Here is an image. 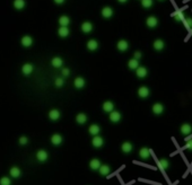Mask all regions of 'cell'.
Here are the masks:
<instances>
[{"label": "cell", "instance_id": "d4e9b609", "mask_svg": "<svg viewBox=\"0 0 192 185\" xmlns=\"http://www.w3.org/2000/svg\"><path fill=\"white\" fill-rule=\"evenodd\" d=\"M88 132L89 134H92V135H97V134H99V132H101V128H99V125L97 124H92L88 128Z\"/></svg>", "mask_w": 192, "mask_h": 185}, {"label": "cell", "instance_id": "52a82bcc", "mask_svg": "<svg viewBox=\"0 0 192 185\" xmlns=\"http://www.w3.org/2000/svg\"><path fill=\"white\" fill-rule=\"evenodd\" d=\"M149 94H150L149 88L146 87V86H142V87L138 89V96L140 98H147L149 96Z\"/></svg>", "mask_w": 192, "mask_h": 185}, {"label": "cell", "instance_id": "f1b7e54d", "mask_svg": "<svg viewBox=\"0 0 192 185\" xmlns=\"http://www.w3.org/2000/svg\"><path fill=\"white\" fill-rule=\"evenodd\" d=\"M59 24H60V26H66L68 27V25L70 24V18L68 17V16H60V18H59Z\"/></svg>", "mask_w": 192, "mask_h": 185}, {"label": "cell", "instance_id": "7c38bea8", "mask_svg": "<svg viewBox=\"0 0 192 185\" xmlns=\"http://www.w3.org/2000/svg\"><path fill=\"white\" fill-rule=\"evenodd\" d=\"M101 165H102V162H101V160L97 159V158H94V159H92V160L89 162V168H90L92 171H99Z\"/></svg>", "mask_w": 192, "mask_h": 185}, {"label": "cell", "instance_id": "e575fe53", "mask_svg": "<svg viewBox=\"0 0 192 185\" xmlns=\"http://www.w3.org/2000/svg\"><path fill=\"white\" fill-rule=\"evenodd\" d=\"M0 185H11V180H10L9 177H1L0 178Z\"/></svg>", "mask_w": 192, "mask_h": 185}, {"label": "cell", "instance_id": "9a60e30c", "mask_svg": "<svg viewBox=\"0 0 192 185\" xmlns=\"http://www.w3.org/2000/svg\"><path fill=\"white\" fill-rule=\"evenodd\" d=\"M153 113L156 114V115H160L163 112H164V106H163V104H160V103H156L153 105Z\"/></svg>", "mask_w": 192, "mask_h": 185}, {"label": "cell", "instance_id": "6da1fadb", "mask_svg": "<svg viewBox=\"0 0 192 185\" xmlns=\"http://www.w3.org/2000/svg\"><path fill=\"white\" fill-rule=\"evenodd\" d=\"M92 146L94 148H101L104 146V139L101 137V135H94L93 139H92Z\"/></svg>", "mask_w": 192, "mask_h": 185}, {"label": "cell", "instance_id": "f35d334b", "mask_svg": "<svg viewBox=\"0 0 192 185\" xmlns=\"http://www.w3.org/2000/svg\"><path fill=\"white\" fill-rule=\"evenodd\" d=\"M184 149H187V150H192V139H187V144L184 146Z\"/></svg>", "mask_w": 192, "mask_h": 185}, {"label": "cell", "instance_id": "8fae6325", "mask_svg": "<svg viewBox=\"0 0 192 185\" xmlns=\"http://www.w3.org/2000/svg\"><path fill=\"white\" fill-rule=\"evenodd\" d=\"M117 50H119V51L126 52V50L129 49V43H128L126 40H120V41L117 42Z\"/></svg>", "mask_w": 192, "mask_h": 185}, {"label": "cell", "instance_id": "60d3db41", "mask_svg": "<svg viewBox=\"0 0 192 185\" xmlns=\"http://www.w3.org/2000/svg\"><path fill=\"white\" fill-rule=\"evenodd\" d=\"M141 56H142V54H141V52L137 51V52H135V56H133V59H137V60H139V59H141Z\"/></svg>", "mask_w": 192, "mask_h": 185}, {"label": "cell", "instance_id": "484cf974", "mask_svg": "<svg viewBox=\"0 0 192 185\" xmlns=\"http://www.w3.org/2000/svg\"><path fill=\"white\" fill-rule=\"evenodd\" d=\"M153 46H154V49L156 50V51H162V50L165 47V43H164L163 40L158 38V40H156V41L154 42Z\"/></svg>", "mask_w": 192, "mask_h": 185}, {"label": "cell", "instance_id": "9c48e42d", "mask_svg": "<svg viewBox=\"0 0 192 185\" xmlns=\"http://www.w3.org/2000/svg\"><path fill=\"white\" fill-rule=\"evenodd\" d=\"M146 25L149 28H155L158 25V19L156 18L155 16H150V17H148L147 20H146Z\"/></svg>", "mask_w": 192, "mask_h": 185}, {"label": "cell", "instance_id": "277c9868", "mask_svg": "<svg viewBox=\"0 0 192 185\" xmlns=\"http://www.w3.org/2000/svg\"><path fill=\"white\" fill-rule=\"evenodd\" d=\"M20 43H22V45H23L24 47H29V46L33 45V38H32V36H29V35H25V36L22 37Z\"/></svg>", "mask_w": 192, "mask_h": 185}, {"label": "cell", "instance_id": "4dcf8cb0", "mask_svg": "<svg viewBox=\"0 0 192 185\" xmlns=\"http://www.w3.org/2000/svg\"><path fill=\"white\" fill-rule=\"evenodd\" d=\"M128 67H129V69L136 70L137 68L139 67V60H137V59H131V60H129V62H128Z\"/></svg>", "mask_w": 192, "mask_h": 185}, {"label": "cell", "instance_id": "7bdbcfd3", "mask_svg": "<svg viewBox=\"0 0 192 185\" xmlns=\"http://www.w3.org/2000/svg\"><path fill=\"white\" fill-rule=\"evenodd\" d=\"M117 1H119V2H121V4H124V2H126L128 0H117Z\"/></svg>", "mask_w": 192, "mask_h": 185}, {"label": "cell", "instance_id": "5bb4252c", "mask_svg": "<svg viewBox=\"0 0 192 185\" xmlns=\"http://www.w3.org/2000/svg\"><path fill=\"white\" fill-rule=\"evenodd\" d=\"M121 150L123 153H130L133 150V146H132L131 142L126 141V142H123L121 146Z\"/></svg>", "mask_w": 192, "mask_h": 185}, {"label": "cell", "instance_id": "8992f818", "mask_svg": "<svg viewBox=\"0 0 192 185\" xmlns=\"http://www.w3.org/2000/svg\"><path fill=\"white\" fill-rule=\"evenodd\" d=\"M9 174H10V177H13V178H18V177L22 176V169L17 166H14L10 168Z\"/></svg>", "mask_w": 192, "mask_h": 185}, {"label": "cell", "instance_id": "74e56055", "mask_svg": "<svg viewBox=\"0 0 192 185\" xmlns=\"http://www.w3.org/2000/svg\"><path fill=\"white\" fill-rule=\"evenodd\" d=\"M183 22H184V24H185V26L187 27H192V18H190V17H187V18H184L183 19Z\"/></svg>", "mask_w": 192, "mask_h": 185}, {"label": "cell", "instance_id": "8d00e7d4", "mask_svg": "<svg viewBox=\"0 0 192 185\" xmlns=\"http://www.w3.org/2000/svg\"><path fill=\"white\" fill-rule=\"evenodd\" d=\"M18 144H20V146H26V144H28V138L25 137V135L20 137V138L18 139Z\"/></svg>", "mask_w": 192, "mask_h": 185}, {"label": "cell", "instance_id": "ab89813d", "mask_svg": "<svg viewBox=\"0 0 192 185\" xmlns=\"http://www.w3.org/2000/svg\"><path fill=\"white\" fill-rule=\"evenodd\" d=\"M61 74H62V76H65V77H68V76L70 74V70L68 69V68H63L62 71H61Z\"/></svg>", "mask_w": 192, "mask_h": 185}, {"label": "cell", "instance_id": "3957f363", "mask_svg": "<svg viewBox=\"0 0 192 185\" xmlns=\"http://www.w3.org/2000/svg\"><path fill=\"white\" fill-rule=\"evenodd\" d=\"M121 113L120 112H117V111H114L113 110L112 112H110V121L111 122H113V123H117V122H120L121 121Z\"/></svg>", "mask_w": 192, "mask_h": 185}, {"label": "cell", "instance_id": "2e32d148", "mask_svg": "<svg viewBox=\"0 0 192 185\" xmlns=\"http://www.w3.org/2000/svg\"><path fill=\"white\" fill-rule=\"evenodd\" d=\"M61 117V113L59 110H51L49 112V119L51 121H58Z\"/></svg>", "mask_w": 192, "mask_h": 185}, {"label": "cell", "instance_id": "4fadbf2b", "mask_svg": "<svg viewBox=\"0 0 192 185\" xmlns=\"http://www.w3.org/2000/svg\"><path fill=\"white\" fill-rule=\"evenodd\" d=\"M180 131H181V133H182L183 135H189V134H191L192 132V126L189 124V123H184V124L181 125Z\"/></svg>", "mask_w": 192, "mask_h": 185}, {"label": "cell", "instance_id": "83f0119b", "mask_svg": "<svg viewBox=\"0 0 192 185\" xmlns=\"http://www.w3.org/2000/svg\"><path fill=\"white\" fill-rule=\"evenodd\" d=\"M26 6V2L25 0H14V8L17 10H22L25 8Z\"/></svg>", "mask_w": 192, "mask_h": 185}, {"label": "cell", "instance_id": "d6986e66", "mask_svg": "<svg viewBox=\"0 0 192 185\" xmlns=\"http://www.w3.org/2000/svg\"><path fill=\"white\" fill-rule=\"evenodd\" d=\"M136 74L138 78H145V77H147V74H148V71H147V69H146L145 67H138L136 69Z\"/></svg>", "mask_w": 192, "mask_h": 185}, {"label": "cell", "instance_id": "7a4b0ae2", "mask_svg": "<svg viewBox=\"0 0 192 185\" xmlns=\"http://www.w3.org/2000/svg\"><path fill=\"white\" fill-rule=\"evenodd\" d=\"M47 158H49V153H47V150H38V153H36V159H38L40 162H44L47 160Z\"/></svg>", "mask_w": 192, "mask_h": 185}, {"label": "cell", "instance_id": "cb8c5ba5", "mask_svg": "<svg viewBox=\"0 0 192 185\" xmlns=\"http://www.w3.org/2000/svg\"><path fill=\"white\" fill-rule=\"evenodd\" d=\"M114 110V103L111 102V101H106V102L103 103V111L106 112V113H110Z\"/></svg>", "mask_w": 192, "mask_h": 185}, {"label": "cell", "instance_id": "7402d4cb", "mask_svg": "<svg viewBox=\"0 0 192 185\" xmlns=\"http://www.w3.org/2000/svg\"><path fill=\"white\" fill-rule=\"evenodd\" d=\"M87 49L89 51H96L99 49V42L96 40H89L87 42Z\"/></svg>", "mask_w": 192, "mask_h": 185}, {"label": "cell", "instance_id": "e0dca14e", "mask_svg": "<svg viewBox=\"0 0 192 185\" xmlns=\"http://www.w3.org/2000/svg\"><path fill=\"white\" fill-rule=\"evenodd\" d=\"M139 157H140L141 159H144V160H147V159H149V157H150V150L148 148H146V147L141 148L140 150H139Z\"/></svg>", "mask_w": 192, "mask_h": 185}, {"label": "cell", "instance_id": "ee69618b", "mask_svg": "<svg viewBox=\"0 0 192 185\" xmlns=\"http://www.w3.org/2000/svg\"><path fill=\"white\" fill-rule=\"evenodd\" d=\"M191 28H192V27H191Z\"/></svg>", "mask_w": 192, "mask_h": 185}, {"label": "cell", "instance_id": "836d02e7", "mask_svg": "<svg viewBox=\"0 0 192 185\" xmlns=\"http://www.w3.org/2000/svg\"><path fill=\"white\" fill-rule=\"evenodd\" d=\"M153 0H141V6L144 7V8H146V9H148V8H150L151 6H153Z\"/></svg>", "mask_w": 192, "mask_h": 185}, {"label": "cell", "instance_id": "30bf717a", "mask_svg": "<svg viewBox=\"0 0 192 185\" xmlns=\"http://www.w3.org/2000/svg\"><path fill=\"white\" fill-rule=\"evenodd\" d=\"M34 70V65L32 63H25V65L22 67V72H23L25 76H29V74L33 72Z\"/></svg>", "mask_w": 192, "mask_h": 185}, {"label": "cell", "instance_id": "1f68e13d", "mask_svg": "<svg viewBox=\"0 0 192 185\" xmlns=\"http://www.w3.org/2000/svg\"><path fill=\"white\" fill-rule=\"evenodd\" d=\"M173 17H174V19H175L176 22H182L183 19L185 18V17H184V13H183V11H181V10L175 11V13L173 14Z\"/></svg>", "mask_w": 192, "mask_h": 185}, {"label": "cell", "instance_id": "d590c367", "mask_svg": "<svg viewBox=\"0 0 192 185\" xmlns=\"http://www.w3.org/2000/svg\"><path fill=\"white\" fill-rule=\"evenodd\" d=\"M63 83H65V80H63V78H61V77H59V78L56 79V81H54V85H56V87L60 88L63 86Z\"/></svg>", "mask_w": 192, "mask_h": 185}, {"label": "cell", "instance_id": "4316f807", "mask_svg": "<svg viewBox=\"0 0 192 185\" xmlns=\"http://www.w3.org/2000/svg\"><path fill=\"white\" fill-rule=\"evenodd\" d=\"M87 120H88V117H87V115L85 113H79L78 115L76 116V122L78 124H85L87 122Z\"/></svg>", "mask_w": 192, "mask_h": 185}, {"label": "cell", "instance_id": "ba28073f", "mask_svg": "<svg viewBox=\"0 0 192 185\" xmlns=\"http://www.w3.org/2000/svg\"><path fill=\"white\" fill-rule=\"evenodd\" d=\"M62 141H63V138H62V135L59 133H56L53 134L51 137V144L53 146H60L62 144Z\"/></svg>", "mask_w": 192, "mask_h": 185}, {"label": "cell", "instance_id": "ffe728a7", "mask_svg": "<svg viewBox=\"0 0 192 185\" xmlns=\"http://www.w3.org/2000/svg\"><path fill=\"white\" fill-rule=\"evenodd\" d=\"M101 15L104 18H111L113 16V9L111 7H104L103 9L101 10Z\"/></svg>", "mask_w": 192, "mask_h": 185}, {"label": "cell", "instance_id": "603a6c76", "mask_svg": "<svg viewBox=\"0 0 192 185\" xmlns=\"http://www.w3.org/2000/svg\"><path fill=\"white\" fill-rule=\"evenodd\" d=\"M85 85H86L85 79L81 78V77H77V78L75 79V81H74V86H75L77 89H81V88H84Z\"/></svg>", "mask_w": 192, "mask_h": 185}, {"label": "cell", "instance_id": "b9f144b4", "mask_svg": "<svg viewBox=\"0 0 192 185\" xmlns=\"http://www.w3.org/2000/svg\"><path fill=\"white\" fill-rule=\"evenodd\" d=\"M53 1L56 2V5H62V4H63V2L66 1V0H53Z\"/></svg>", "mask_w": 192, "mask_h": 185}, {"label": "cell", "instance_id": "d6a6232c", "mask_svg": "<svg viewBox=\"0 0 192 185\" xmlns=\"http://www.w3.org/2000/svg\"><path fill=\"white\" fill-rule=\"evenodd\" d=\"M158 165L160 166V168H162V169L166 171V169H167V168L169 167V160H167V159H164V158H163V159H160V160L158 162Z\"/></svg>", "mask_w": 192, "mask_h": 185}, {"label": "cell", "instance_id": "ac0fdd59", "mask_svg": "<svg viewBox=\"0 0 192 185\" xmlns=\"http://www.w3.org/2000/svg\"><path fill=\"white\" fill-rule=\"evenodd\" d=\"M69 34H70V31H69V28L66 27V26H60V28L58 29V35L60 37H62V38L68 37Z\"/></svg>", "mask_w": 192, "mask_h": 185}, {"label": "cell", "instance_id": "44dd1931", "mask_svg": "<svg viewBox=\"0 0 192 185\" xmlns=\"http://www.w3.org/2000/svg\"><path fill=\"white\" fill-rule=\"evenodd\" d=\"M81 31L83 33L85 34H88L93 31V24L89 23V22H84V23L81 24Z\"/></svg>", "mask_w": 192, "mask_h": 185}, {"label": "cell", "instance_id": "5b68a950", "mask_svg": "<svg viewBox=\"0 0 192 185\" xmlns=\"http://www.w3.org/2000/svg\"><path fill=\"white\" fill-rule=\"evenodd\" d=\"M99 173L101 176H108L111 173V166H108V164L101 165L99 168Z\"/></svg>", "mask_w": 192, "mask_h": 185}, {"label": "cell", "instance_id": "f546056e", "mask_svg": "<svg viewBox=\"0 0 192 185\" xmlns=\"http://www.w3.org/2000/svg\"><path fill=\"white\" fill-rule=\"evenodd\" d=\"M51 65L54 67V68H60L61 65H63V61H62V59L61 58H59V56H56V58H53L51 61Z\"/></svg>", "mask_w": 192, "mask_h": 185}]
</instances>
